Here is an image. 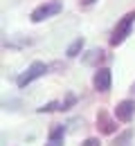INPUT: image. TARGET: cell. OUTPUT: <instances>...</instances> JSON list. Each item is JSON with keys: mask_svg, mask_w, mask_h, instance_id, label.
Here are the masks:
<instances>
[{"mask_svg": "<svg viewBox=\"0 0 135 146\" xmlns=\"http://www.w3.org/2000/svg\"><path fill=\"white\" fill-rule=\"evenodd\" d=\"M133 25H135V11H128V14H124L122 18L117 20L115 29H113V34H110V45H113V47L122 45L126 38L131 36V32H133Z\"/></svg>", "mask_w": 135, "mask_h": 146, "instance_id": "cell-1", "label": "cell"}, {"mask_svg": "<svg viewBox=\"0 0 135 146\" xmlns=\"http://www.w3.org/2000/svg\"><path fill=\"white\" fill-rule=\"evenodd\" d=\"M47 70H50V68H47V65H45L43 61H34V63H32V65H29V68H27L25 72L20 74L18 79H16V86H18V88H25V86H29L32 81L41 79V76L47 72Z\"/></svg>", "mask_w": 135, "mask_h": 146, "instance_id": "cell-2", "label": "cell"}, {"mask_svg": "<svg viewBox=\"0 0 135 146\" xmlns=\"http://www.w3.org/2000/svg\"><path fill=\"white\" fill-rule=\"evenodd\" d=\"M61 9H63V5L59 2V0H52V2H43V5H39L34 11H32V23H43L45 18H52V16H57V14H61Z\"/></svg>", "mask_w": 135, "mask_h": 146, "instance_id": "cell-3", "label": "cell"}, {"mask_svg": "<svg viewBox=\"0 0 135 146\" xmlns=\"http://www.w3.org/2000/svg\"><path fill=\"white\" fill-rule=\"evenodd\" d=\"M92 86H95L97 92H108L110 86H113V74L108 68H97L95 76H92Z\"/></svg>", "mask_w": 135, "mask_h": 146, "instance_id": "cell-4", "label": "cell"}, {"mask_svg": "<svg viewBox=\"0 0 135 146\" xmlns=\"http://www.w3.org/2000/svg\"><path fill=\"white\" fill-rule=\"evenodd\" d=\"M135 115V101H131V99H124V101H119L115 106V119L117 121H131Z\"/></svg>", "mask_w": 135, "mask_h": 146, "instance_id": "cell-5", "label": "cell"}, {"mask_svg": "<svg viewBox=\"0 0 135 146\" xmlns=\"http://www.w3.org/2000/svg\"><path fill=\"white\" fill-rule=\"evenodd\" d=\"M97 128L104 135H113V133H117V119H113L106 110H99L97 112Z\"/></svg>", "mask_w": 135, "mask_h": 146, "instance_id": "cell-6", "label": "cell"}, {"mask_svg": "<svg viewBox=\"0 0 135 146\" xmlns=\"http://www.w3.org/2000/svg\"><path fill=\"white\" fill-rule=\"evenodd\" d=\"M104 61H106V52L99 50V47H92V50H88L86 54L81 56V63L83 65H92V68H99Z\"/></svg>", "mask_w": 135, "mask_h": 146, "instance_id": "cell-7", "label": "cell"}, {"mask_svg": "<svg viewBox=\"0 0 135 146\" xmlns=\"http://www.w3.org/2000/svg\"><path fill=\"white\" fill-rule=\"evenodd\" d=\"M81 50H83V38L79 36V38H74V40L70 43V47L65 50V54L70 56V58H74V56H79V54H81Z\"/></svg>", "mask_w": 135, "mask_h": 146, "instance_id": "cell-8", "label": "cell"}, {"mask_svg": "<svg viewBox=\"0 0 135 146\" xmlns=\"http://www.w3.org/2000/svg\"><path fill=\"white\" fill-rule=\"evenodd\" d=\"M54 110H61V104H59V101H50V104L41 106L39 112H41V115H45V112H54Z\"/></svg>", "mask_w": 135, "mask_h": 146, "instance_id": "cell-9", "label": "cell"}, {"mask_svg": "<svg viewBox=\"0 0 135 146\" xmlns=\"http://www.w3.org/2000/svg\"><path fill=\"white\" fill-rule=\"evenodd\" d=\"M63 135H65V126L63 124H54L50 128V137H63Z\"/></svg>", "mask_w": 135, "mask_h": 146, "instance_id": "cell-10", "label": "cell"}, {"mask_svg": "<svg viewBox=\"0 0 135 146\" xmlns=\"http://www.w3.org/2000/svg\"><path fill=\"white\" fill-rule=\"evenodd\" d=\"M74 104H77V94H72V92H70V94L65 97V101L61 104V110H70Z\"/></svg>", "mask_w": 135, "mask_h": 146, "instance_id": "cell-11", "label": "cell"}, {"mask_svg": "<svg viewBox=\"0 0 135 146\" xmlns=\"http://www.w3.org/2000/svg\"><path fill=\"white\" fill-rule=\"evenodd\" d=\"M131 135H133V133H131V130H126V133H124V135H122V137L117 139L115 144H117V146H126V142L131 139Z\"/></svg>", "mask_w": 135, "mask_h": 146, "instance_id": "cell-12", "label": "cell"}, {"mask_svg": "<svg viewBox=\"0 0 135 146\" xmlns=\"http://www.w3.org/2000/svg\"><path fill=\"white\" fill-rule=\"evenodd\" d=\"M45 146H63V137H50Z\"/></svg>", "mask_w": 135, "mask_h": 146, "instance_id": "cell-13", "label": "cell"}, {"mask_svg": "<svg viewBox=\"0 0 135 146\" xmlns=\"http://www.w3.org/2000/svg\"><path fill=\"white\" fill-rule=\"evenodd\" d=\"M81 146H101V142H99L97 137H88V139H83Z\"/></svg>", "mask_w": 135, "mask_h": 146, "instance_id": "cell-14", "label": "cell"}, {"mask_svg": "<svg viewBox=\"0 0 135 146\" xmlns=\"http://www.w3.org/2000/svg\"><path fill=\"white\" fill-rule=\"evenodd\" d=\"M97 0H81V7H90V5H95Z\"/></svg>", "mask_w": 135, "mask_h": 146, "instance_id": "cell-15", "label": "cell"}, {"mask_svg": "<svg viewBox=\"0 0 135 146\" xmlns=\"http://www.w3.org/2000/svg\"><path fill=\"white\" fill-rule=\"evenodd\" d=\"M131 92H133V94H135V83H133V86H131Z\"/></svg>", "mask_w": 135, "mask_h": 146, "instance_id": "cell-16", "label": "cell"}]
</instances>
